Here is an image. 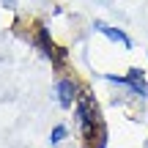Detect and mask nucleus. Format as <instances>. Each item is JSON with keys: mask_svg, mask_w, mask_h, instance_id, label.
Returning a JSON list of instances; mask_svg holds the SVG:
<instances>
[{"mask_svg": "<svg viewBox=\"0 0 148 148\" xmlns=\"http://www.w3.org/2000/svg\"><path fill=\"white\" fill-rule=\"evenodd\" d=\"M96 30L101 33V36H107L110 41H118V44H123V47H132V41H129V36L123 30H118V27H110V25H104V22H96Z\"/></svg>", "mask_w": 148, "mask_h": 148, "instance_id": "obj_1", "label": "nucleus"}, {"mask_svg": "<svg viewBox=\"0 0 148 148\" xmlns=\"http://www.w3.org/2000/svg\"><path fill=\"white\" fill-rule=\"evenodd\" d=\"M74 93H77V88H74L71 79H60L58 82V101H60V107H71L74 99H77Z\"/></svg>", "mask_w": 148, "mask_h": 148, "instance_id": "obj_2", "label": "nucleus"}, {"mask_svg": "<svg viewBox=\"0 0 148 148\" xmlns=\"http://www.w3.org/2000/svg\"><path fill=\"white\" fill-rule=\"evenodd\" d=\"M126 85L134 90V93H140V96H148L145 77H143V71H140V69H132V71H129V77H126Z\"/></svg>", "mask_w": 148, "mask_h": 148, "instance_id": "obj_3", "label": "nucleus"}, {"mask_svg": "<svg viewBox=\"0 0 148 148\" xmlns=\"http://www.w3.org/2000/svg\"><path fill=\"white\" fill-rule=\"evenodd\" d=\"M66 134H69V129H66V126H55V129H52V134H49V143H52V145L63 143Z\"/></svg>", "mask_w": 148, "mask_h": 148, "instance_id": "obj_4", "label": "nucleus"}]
</instances>
